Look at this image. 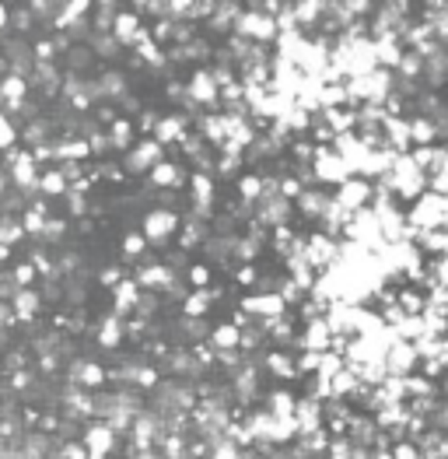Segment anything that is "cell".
Here are the masks:
<instances>
[]
</instances>
